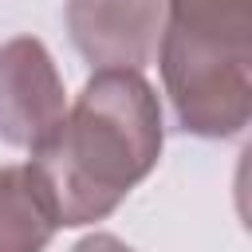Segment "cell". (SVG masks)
Listing matches in <instances>:
<instances>
[{
  "label": "cell",
  "instance_id": "1",
  "mask_svg": "<svg viewBox=\"0 0 252 252\" xmlns=\"http://www.w3.org/2000/svg\"><path fill=\"white\" fill-rule=\"evenodd\" d=\"M161 110L150 83L126 67H98L63 126L32 150V177L55 224L102 220L158 161Z\"/></svg>",
  "mask_w": 252,
  "mask_h": 252
},
{
  "label": "cell",
  "instance_id": "2",
  "mask_svg": "<svg viewBox=\"0 0 252 252\" xmlns=\"http://www.w3.org/2000/svg\"><path fill=\"white\" fill-rule=\"evenodd\" d=\"M252 0H169L161 75L185 130L236 134L252 98Z\"/></svg>",
  "mask_w": 252,
  "mask_h": 252
},
{
  "label": "cell",
  "instance_id": "3",
  "mask_svg": "<svg viewBox=\"0 0 252 252\" xmlns=\"http://www.w3.org/2000/svg\"><path fill=\"white\" fill-rule=\"evenodd\" d=\"M67 102L51 55L39 39L20 35L0 47V138L39 150L63 126Z\"/></svg>",
  "mask_w": 252,
  "mask_h": 252
},
{
  "label": "cell",
  "instance_id": "4",
  "mask_svg": "<svg viewBox=\"0 0 252 252\" xmlns=\"http://www.w3.org/2000/svg\"><path fill=\"white\" fill-rule=\"evenodd\" d=\"M165 0H71L67 28L75 47L98 67L142 71L158 51Z\"/></svg>",
  "mask_w": 252,
  "mask_h": 252
},
{
  "label": "cell",
  "instance_id": "5",
  "mask_svg": "<svg viewBox=\"0 0 252 252\" xmlns=\"http://www.w3.org/2000/svg\"><path fill=\"white\" fill-rule=\"evenodd\" d=\"M55 228L32 169L0 165V252H39Z\"/></svg>",
  "mask_w": 252,
  "mask_h": 252
},
{
  "label": "cell",
  "instance_id": "6",
  "mask_svg": "<svg viewBox=\"0 0 252 252\" xmlns=\"http://www.w3.org/2000/svg\"><path fill=\"white\" fill-rule=\"evenodd\" d=\"M75 252H130L122 240H114V236H106V232H94V236H87V240H79L75 244Z\"/></svg>",
  "mask_w": 252,
  "mask_h": 252
}]
</instances>
